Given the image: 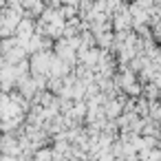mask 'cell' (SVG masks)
<instances>
[{"label":"cell","mask_w":161,"mask_h":161,"mask_svg":"<svg viewBox=\"0 0 161 161\" xmlns=\"http://www.w3.org/2000/svg\"><path fill=\"white\" fill-rule=\"evenodd\" d=\"M55 53L53 51H36L29 53V75H47L49 62Z\"/></svg>","instance_id":"obj_1"},{"label":"cell","mask_w":161,"mask_h":161,"mask_svg":"<svg viewBox=\"0 0 161 161\" xmlns=\"http://www.w3.org/2000/svg\"><path fill=\"white\" fill-rule=\"evenodd\" d=\"M31 33H36V22H33V18H20V22H18V27H16V38H29Z\"/></svg>","instance_id":"obj_2"},{"label":"cell","mask_w":161,"mask_h":161,"mask_svg":"<svg viewBox=\"0 0 161 161\" xmlns=\"http://www.w3.org/2000/svg\"><path fill=\"white\" fill-rule=\"evenodd\" d=\"M104 115H106V119H117L119 115H121V108H124V104L117 99V97H113V99H108L104 106Z\"/></svg>","instance_id":"obj_3"},{"label":"cell","mask_w":161,"mask_h":161,"mask_svg":"<svg viewBox=\"0 0 161 161\" xmlns=\"http://www.w3.org/2000/svg\"><path fill=\"white\" fill-rule=\"evenodd\" d=\"M33 161H53V148L40 146L33 150Z\"/></svg>","instance_id":"obj_4"},{"label":"cell","mask_w":161,"mask_h":161,"mask_svg":"<svg viewBox=\"0 0 161 161\" xmlns=\"http://www.w3.org/2000/svg\"><path fill=\"white\" fill-rule=\"evenodd\" d=\"M64 3H66V5H75V7H77V5H80V0H64Z\"/></svg>","instance_id":"obj_5"}]
</instances>
